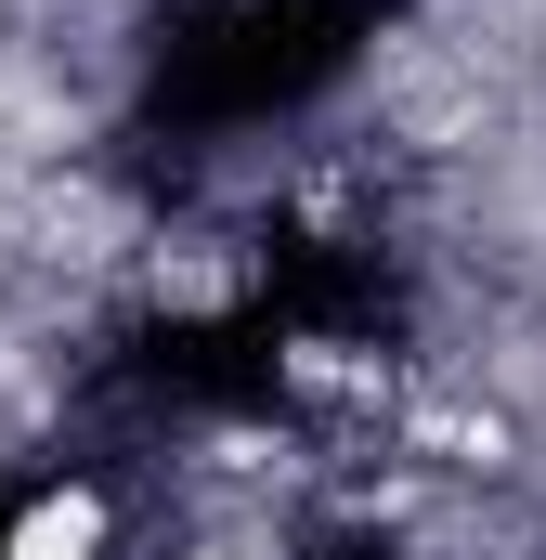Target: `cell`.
I'll return each mask as SVG.
<instances>
[{
  "instance_id": "cell-2",
  "label": "cell",
  "mask_w": 546,
  "mask_h": 560,
  "mask_svg": "<svg viewBox=\"0 0 546 560\" xmlns=\"http://www.w3.org/2000/svg\"><path fill=\"white\" fill-rule=\"evenodd\" d=\"M209 560H248V548H209Z\"/></svg>"
},
{
  "instance_id": "cell-1",
  "label": "cell",
  "mask_w": 546,
  "mask_h": 560,
  "mask_svg": "<svg viewBox=\"0 0 546 560\" xmlns=\"http://www.w3.org/2000/svg\"><path fill=\"white\" fill-rule=\"evenodd\" d=\"M0 560H105V495H79V482L39 495V509L0 535Z\"/></svg>"
}]
</instances>
